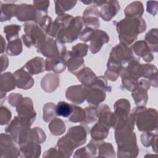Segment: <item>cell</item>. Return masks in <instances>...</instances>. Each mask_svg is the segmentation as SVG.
I'll use <instances>...</instances> for the list:
<instances>
[{
  "label": "cell",
  "mask_w": 158,
  "mask_h": 158,
  "mask_svg": "<svg viewBox=\"0 0 158 158\" xmlns=\"http://www.w3.org/2000/svg\"><path fill=\"white\" fill-rule=\"evenodd\" d=\"M117 29L120 41L127 45L136 39L138 34L145 30L146 24L143 19L126 18L117 24Z\"/></svg>",
  "instance_id": "obj_1"
},
{
  "label": "cell",
  "mask_w": 158,
  "mask_h": 158,
  "mask_svg": "<svg viewBox=\"0 0 158 158\" xmlns=\"http://www.w3.org/2000/svg\"><path fill=\"white\" fill-rule=\"evenodd\" d=\"M133 115H137L136 124L140 131H149L157 128V111L149 108L146 109L139 107L135 110Z\"/></svg>",
  "instance_id": "obj_2"
},
{
  "label": "cell",
  "mask_w": 158,
  "mask_h": 158,
  "mask_svg": "<svg viewBox=\"0 0 158 158\" xmlns=\"http://www.w3.org/2000/svg\"><path fill=\"white\" fill-rule=\"evenodd\" d=\"M24 31L26 34L23 35L22 38L27 47L35 45L37 48L46 39L45 34L33 23H25Z\"/></svg>",
  "instance_id": "obj_3"
},
{
  "label": "cell",
  "mask_w": 158,
  "mask_h": 158,
  "mask_svg": "<svg viewBox=\"0 0 158 158\" xmlns=\"http://www.w3.org/2000/svg\"><path fill=\"white\" fill-rule=\"evenodd\" d=\"M32 101L30 98L22 99L17 107L19 120L25 126L29 127L35 119L36 113L33 110Z\"/></svg>",
  "instance_id": "obj_4"
},
{
  "label": "cell",
  "mask_w": 158,
  "mask_h": 158,
  "mask_svg": "<svg viewBox=\"0 0 158 158\" xmlns=\"http://www.w3.org/2000/svg\"><path fill=\"white\" fill-rule=\"evenodd\" d=\"M88 89L83 85L71 86L66 92V97L73 102L80 104L86 98Z\"/></svg>",
  "instance_id": "obj_5"
},
{
  "label": "cell",
  "mask_w": 158,
  "mask_h": 158,
  "mask_svg": "<svg viewBox=\"0 0 158 158\" xmlns=\"http://www.w3.org/2000/svg\"><path fill=\"white\" fill-rule=\"evenodd\" d=\"M66 136L70 138V141L74 145L75 148L83 144L86 141V132L81 126L72 127L68 131Z\"/></svg>",
  "instance_id": "obj_6"
},
{
  "label": "cell",
  "mask_w": 158,
  "mask_h": 158,
  "mask_svg": "<svg viewBox=\"0 0 158 158\" xmlns=\"http://www.w3.org/2000/svg\"><path fill=\"white\" fill-rule=\"evenodd\" d=\"M19 20H38V14L36 9L28 4H21L19 6L17 15Z\"/></svg>",
  "instance_id": "obj_7"
},
{
  "label": "cell",
  "mask_w": 158,
  "mask_h": 158,
  "mask_svg": "<svg viewBox=\"0 0 158 158\" xmlns=\"http://www.w3.org/2000/svg\"><path fill=\"white\" fill-rule=\"evenodd\" d=\"M107 35L101 30H96L93 31L91 36V45L89 46L90 50L93 53H96L99 51L104 43L109 41Z\"/></svg>",
  "instance_id": "obj_8"
},
{
  "label": "cell",
  "mask_w": 158,
  "mask_h": 158,
  "mask_svg": "<svg viewBox=\"0 0 158 158\" xmlns=\"http://www.w3.org/2000/svg\"><path fill=\"white\" fill-rule=\"evenodd\" d=\"M102 5L103 6L101 7L99 15L106 21L110 20V19L115 15L120 9L119 4L116 1H104Z\"/></svg>",
  "instance_id": "obj_9"
},
{
  "label": "cell",
  "mask_w": 158,
  "mask_h": 158,
  "mask_svg": "<svg viewBox=\"0 0 158 158\" xmlns=\"http://www.w3.org/2000/svg\"><path fill=\"white\" fill-rule=\"evenodd\" d=\"M14 76L15 77L16 85L18 88L27 89L30 88L33 85V78L30 77L23 69H20L17 70Z\"/></svg>",
  "instance_id": "obj_10"
},
{
  "label": "cell",
  "mask_w": 158,
  "mask_h": 158,
  "mask_svg": "<svg viewBox=\"0 0 158 158\" xmlns=\"http://www.w3.org/2000/svg\"><path fill=\"white\" fill-rule=\"evenodd\" d=\"M45 69L46 70H53L56 73L63 72L65 68V62L62 57H50L46 60Z\"/></svg>",
  "instance_id": "obj_11"
},
{
  "label": "cell",
  "mask_w": 158,
  "mask_h": 158,
  "mask_svg": "<svg viewBox=\"0 0 158 158\" xmlns=\"http://www.w3.org/2000/svg\"><path fill=\"white\" fill-rule=\"evenodd\" d=\"M24 68L31 75L38 74L44 70V61L41 57H35L28 62Z\"/></svg>",
  "instance_id": "obj_12"
},
{
  "label": "cell",
  "mask_w": 158,
  "mask_h": 158,
  "mask_svg": "<svg viewBox=\"0 0 158 158\" xmlns=\"http://www.w3.org/2000/svg\"><path fill=\"white\" fill-rule=\"evenodd\" d=\"M77 77L78 78V80L85 85V86H92L97 78L92 70L87 67L83 69L81 71L78 72L77 74Z\"/></svg>",
  "instance_id": "obj_13"
},
{
  "label": "cell",
  "mask_w": 158,
  "mask_h": 158,
  "mask_svg": "<svg viewBox=\"0 0 158 158\" xmlns=\"http://www.w3.org/2000/svg\"><path fill=\"white\" fill-rule=\"evenodd\" d=\"M133 49L136 55L141 56L145 61H151L154 58V57L151 55L152 54L150 53L149 46H148L144 41H140L137 42L134 44V46H133Z\"/></svg>",
  "instance_id": "obj_14"
},
{
  "label": "cell",
  "mask_w": 158,
  "mask_h": 158,
  "mask_svg": "<svg viewBox=\"0 0 158 158\" xmlns=\"http://www.w3.org/2000/svg\"><path fill=\"white\" fill-rule=\"evenodd\" d=\"M19 6L16 4H2L1 9V21L8 20L12 16H16Z\"/></svg>",
  "instance_id": "obj_15"
},
{
  "label": "cell",
  "mask_w": 158,
  "mask_h": 158,
  "mask_svg": "<svg viewBox=\"0 0 158 158\" xmlns=\"http://www.w3.org/2000/svg\"><path fill=\"white\" fill-rule=\"evenodd\" d=\"M16 85L14 75L10 73H6L1 76V91H9L13 89Z\"/></svg>",
  "instance_id": "obj_16"
},
{
  "label": "cell",
  "mask_w": 158,
  "mask_h": 158,
  "mask_svg": "<svg viewBox=\"0 0 158 158\" xmlns=\"http://www.w3.org/2000/svg\"><path fill=\"white\" fill-rule=\"evenodd\" d=\"M109 133L108 127L98 123L96 124L91 130V134L93 139L100 140L104 139Z\"/></svg>",
  "instance_id": "obj_17"
},
{
  "label": "cell",
  "mask_w": 158,
  "mask_h": 158,
  "mask_svg": "<svg viewBox=\"0 0 158 158\" xmlns=\"http://www.w3.org/2000/svg\"><path fill=\"white\" fill-rule=\"evenodd\" d=\"M56 114L64 117H69L73 112V106L64 101L57 103L55 108Z\"/></svg>",
  "instance_id": "obj_18"
},
{
  "label": "cell",
  "mask_w": 158,
  "mask_h": 158,
  "mask_svg": "<svg viewBox=\"0 0 158 158\" xmlns=\"http://www.w3.org/2000/svg\"><path fill=\"white\" fill-rule=\"evenodd\" d=\"M134 10L130 8L127 6L125 10V14L127 16L130 17H138L142 15L143 12H144L143 6L140 2H135L130 4Z\"/></svg>",
  "instance_id": "obj_19"
},
{
  "label": "cell",
  "mask_w": 158,
  "mask_h": 158,
  "mask_svg": "<svg viewBox=\"0 0 158 158\" xmlns=\"http://www.w3.org/2000/svg\"><path fill=\"white\" fill-rule=\"evenodd\" d=\"M49 128L53 135H59L62 134L65 130V126L64 123L60 119H54L50 125Z\"/></svg>",
  "instance_id": "obj_20"
},
{
  "label": "cell",
  "mask_w": 158,
  "mask_h": 158,
  "mask_svg": "<svg viewBox=\"0 0 158 158\" xmlns=\"http://www.w3.org/2000/svg\"><path fill=\"white\" fill-rule=\"evenodd\" d=\"M20 30V27L16 25H12L4 27V32L6 34V38L9 41L17 40L19 31Z\"/></svg>",
  "instance_id": "obj_21"
},
{
  "label": "cell",
  "mask_w": 158,
  "mask_h": 158,
  "mask_svg": "<svg viewBox=\"0 0 158 158\" xmlns=\"http://www.w3.org/2000/svg\"><path fill=\"white\" fill-rule=\"evenodd\" d=\"M22 50V43L20 39H17L14 41L9 42L7 53L10 56H16L19 54Z\"/></svg>",
  "instance_id": "obj_22"
},
{
  "label": "cell",
  "mask_w": 158,
  "mask_h": 158,
  "mask_svg": "<svg viewBox=\"0 0 158 158\" xmlns=\"http://www.w3.org/2000/svg\"><path fill=\"white\" fill-rule=\"evenodd\" d=\"M73 106V112L70 117H69V120L73 122H78L84 120L85 116V110L82 108L78 107L77 106Z\"/></svg>",
  "instance_id": "obj_23"
},
{
  "label": "cell",
  "mask_w": 158,
  "mask_h": 158,
  "mask_svg": "<svg viewBox=\"0 0 158 158\" xmlns=\"http://www.w3.org/2000/svg\"><path fill=\"white\" fill-rule=\"evenodd\" d=\"M146 88H136L132 93V96L135 99V101L137 105L139 104H145L146 102L144 101L145 99L147 100V93Z\"/></svg>",
  "instance_id": "obj_24"
},
{
  "label": "cell",
  "mask_w": 158,
  "mask_h": 158,
  "mask_svg": "<svg viewBox=\"0 0 158 158\" xmlns=\"http://www.w3.org/2000/svg\"><path fill=\"white\" fill-rule=\"evenodd\" d=\"M56 3V14H61L66 10H69L75 6L77 1H55Z\"/></svg>",
  "instance_id": "obj_25"
},
{
  "label": "cell",
  "mask_w": 158,
  "mask_h": 158,
  "mask_svg": "<svg viewBox=\"0 0 158 158\" xmlns=\"http://www.w3.org/2000/svg\"><path fill=\"white\" fill-rule=\"evenodd\" d=\"M72 54L78 57H81L86 56L87 53L88 46L86 44H77L72 49Z\"/></svg>",
  "instance_id": "obj_26"
},
{
  "label": "cell",
  "mask_w": 158,
  "mask_h": 158,
  "mask_svg": "<svg viewBox=\"0 0 158 158\" xmlns=\"http://www.w3.org/2000/svg\"><path fill=\"white\" fill-rule=\"evenodd\" d=\"M39 21L40 26L41 29L46 33H49L51 31V25L52 22V19L51 17L46 15L41 17Z\"/></svg>",
  "instance_id": "obj_27"
},
{
  "label": "cell",
  "mask_w": 158,
  "mask_h": 158,
  "mask_svg": "<svg viewBox=\"0 0 158 158\" xmlns=\"http://www.w3.org/2000/svg\"><path fill=\"white\" fill-rule=\"evenodd\" d=\"M35 7L41 11H44L47 10L49 6V1H34L33 2Z\"/></svg>",
  "instance_id": "obj_28"
}]
</instances>
